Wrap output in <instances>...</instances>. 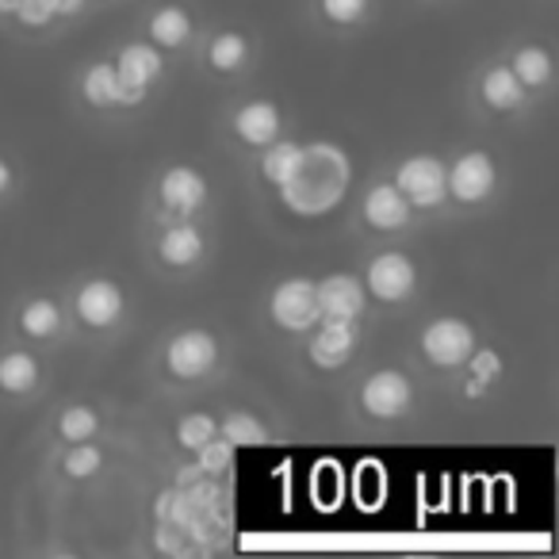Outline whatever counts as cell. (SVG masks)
I'll list each match as a JSON object with an SVG mask.
<instances>
[{"instance_id":"cell-1","label":"cell","mask_w":559,"mask_h":559,"mask_svg":"<svg viewBox=\"0 0 559 559\" xmlns=\"http://www.w3.org/2000/svg\"><path fill=\"white\" fill-rule=\"evenodd\" d=\"M345 188H349V157L330 142H319V146H304L296 173L280 185V192L299 215H326L330 207H337Z\"/></svg>"},{"instance_id":"cell-2","label":"cell","mask_w":559,"mask_h":559,"mask_svg":"<svg viewBox=\"0 0 559 559\" xmlns=\"http://www.w3.org/2000/svg\"><path fill=\"white\" fill-rule=\"evenodd\" d=\"M395 188L406 195V203H414V207H433V203H441L444 192H449L441 162H433V157H411V162L399 169Z\"/></svg>"},{"instance_id":"cell-3","label":"cell","mask_w":559,"mask_h":559,"mask_svg":"<svg viewBox=\"0 0 559 559\" xmlns=\"http://www.w3.org/2000/svg\"><path fill=\"white\" fill-rule=\"evenodd\" d=\"M421 349H426V357L433 360V365H464L467 357H472L475 349V334L467 322L460 319H441L433 322V326L426 330V337H421Z\"/></svg>"},{"instance_id":"cell-4","label":"cell","mask_w":559,"mask_h":559,"mask_svg":"<svg viewBox=\"0 0 559 559\" xmlns=\"http://www.w3.org/2000/svg\"><path fill=\"white\" fill-rule=\"evenodd\" d=\"M314 307L326 322H353L365 307V288L353 276H326L314 288Z\"/></svg>"},{"instance_id":"cell-5","label":"cell","mask_w":559,"mask_h":559,"mask_svg":"<svg viewBox=\"0 0 559 559\" xmlns=\"http://www.w3.org/2000/svg\"><path fill=\"white\" fill-rule=\"evenodd\" d=\"M272 319L284 330H307L319 319V307H314V284L311 280H288L280 284L276 296H272Z\"/></svg>"},{"instance_id":"cell-6","label":"cell","mask_w":559,"mask_h":559,"mask_svg":"<svg viewBox=\"0 0 559 559\" xmlns=\"http://www.w3.org/2000/svg\"><path fill=\"white\" fill-rule=\"evenodd\" d=\"M218 357V345L211 334H203V330H188V334L173 337L169 353H165V360H169V368L180 376V380H195V376H203L211 365H215Z\"/></svg>"},{"instance_id":"cell-7","label":"cell","mask_w":559,"mask_h":559,"mask_svg":"<svg viewBox=\"0 0 559 559\" xmlns=\"http://www.w3.org/2000/svg\"><path fill=\"white\" fill-rule=\"evenodd\" d=\"M368 288H372L376 299H388V304H399L414 292V264L406 261L403 253H383L368 264Z\"/></svg>"},{"instance_id":"cell-8","label":"cell","mask_w":559,"mask_h":559,"mask_svg":"<svg viewBox=\"0 0 559 559\" xmlns=\"http://www.w3.org/2000/svg\"><path fill=\"white\" fill-rule=\"evenodd\" d=\"M444 185L464 203L483 200V195L495 188V162H490L487 154H464L452 165V173H444Z\"/></svg>"},{"instance_id":"cell-9","label":"cell","mask_w":559,"mask_h":559,"mask_svg":"<svg viewBox=\"0 0 559 559\" xmlns=\"http://www.w3.org/2000/svg\"><path fill=\"white\" fill-rule=\"evenodd\" d=\"M411 380L399 372H376L372 380L365 383V406L368 414H376V418H399V414L411 406Z\"/></svg>"},{"instance_id":"cell-10","label":"cell","mask_w":559,"mask_h":559,"mask_svg":"<svg viewBox=\"0 0 559 559\" xmlns=\"http://www.w3.org/2000/svg\"><path fill=\"white\" fill-rule=\"evenodd\" d=\"M78 314L88 326H111L123 314V292L111 280H93L78 296Z\"/></svg>"},{"instance_id":"cell-11","label":"cell","mask_w":559,"mask_h":559,"mask_svg":"<svg viewBox=\"0 0 559 559\" xmlns=\"http://www.w3.org/2000/svg\"><path fill=\"white\" fill-rule=\"evenodd\" d=\"M85 96L96 104V108H116V104H139L142 93L139 88H127L119 81L116 66H93L85 73Z\"/></svg>"},{"instance_id":"cell-12","label":"cell","mask_w":559,"mask_h":559,"mask_svg":"<svg viewBox=\"0 0 559 559\" xmlns=\"http://www.w3.org/2000/svg\"><path fill=\"white\" fill-rule=\"evenodd\" d=\"M234 131H238L241 142H249V146H269V142L276 139V131H280L276 104H269V100L246 104V108L238 111V119H234Z\"/></svg>"},{"instance_id":"cell-13","label":"cell","mask_w":559,"mask_h":559,"mask_svg":"<svg viewBox=\"0 0 559 559\" xmlns=\"http://www.w3.org/2000/svg\"><path fill=\"white\" fill-rule=\"evenodd\" d=\"M406 215H411V203H406V195L399 192L395 185H380V188L368 192L365 218L372 226H380V230H395V226L406 223Z\"/></svg>"},{"instance_id":"cell-14","label":"cell","mask_w":559,"mask_h":559,"mask_svg":"<svg viewBox=\"0 0 559 559\" xmlns=\"http://www.w3.org/2000/svg\"><path fill=\"white\" fill-rule=\"evenodd\" d=\"M349 353H353L349 322H326V319H322V330L314 334V345H311L314 365L337 368V365H345V360H349Z\"/></svg>"},{"instance_id":"cell-15","label":"cell","mask_w":559,"mask_h":559,"mask_svg":"<svg viewBox=\"0 0 559 559\" xmlns=\"http://www.w3.org/2000/svg\"><path fill=\"white\" fill-rule=\"evenodd\" d=\"M203 195H207V188H203L200 173L185 169V165H177V169L165 173V180H162V200L169 203L173 211H192V207H200Z\"/></svg>"},{"instance_id":"cell-16","label":"cell","mask_w":559,"mask_h":559,"mask_svg":"<svg viewBox=\"0 0 559 559\" xmlns=\"http://www.w3.org/2000/svg\"><path fill=\"white\" fill-rule=\"evenodd\" d=\"M116 73H119V81H123L127 88H139V93H146L150 81L162 73V58H157L154 47H127L123 55H119Z\"/></svg>"},{"instance_id":"cell-17","label":"cell","mask_w":559,"mask_h":559,"mask_svg":"<svg viewBox=\"0 0 559 559\" xmlns=\"http://www.w3.org/2000/svg\"><path fill=\"white\" fill-rule=\"evenodd\" d=\"M521 93H525V85H521L518 73L506 70V66H498V70H490L487 78H483V100H487L490 108H498V111L518 108Z\"/></svg>"},{"instance_id":"cell-18","label":"cell","mask_w":559,"mask_h":559,"mask_svg":"<svg viewBox=\"0 0 559 559\" xmlns=\"http://www.w3.org/2000/svg\"><path fill=\"white\" fill-rule=\"evenodd\" d=\"M203 241L200 234H195V226H169V230L162 234V257L169 264H192L195 257H200Z\"/></svg>"},{"instance_id":"cell-19","label":"cell","mask_w":559,"mask_h":559,"mask_svg":"<svg viewBox=\"0 0 559 559\" xmlns=\"http://www.w3.org/2000/svg\"><path fill=\"white\" fill-rule=\"evenodd\" d=\"M39 380V365L32 353H9L0 360V388L4 391H32Z\"/></svg>"},{"instance_id":"cell-20","label":"cell","mask_w":559,"mask_h":559,"mask_svg":"<svg viewBox=\"0 0 559 559\" xmlns=\"http://www.w3.org/2000/svg\"><path fill=\"white\" fill-rule=\"evenodd\" d=\"M188 32H192V24H188L185 9H162L154 16V24H150V39L157 47H180L188 39Z\"/></svg>"},{"instance_id":"cell-21","label":"cell","mask_w":559,"mask_h":559,"mask_svg":"<svg viewBox=\"0 0 559 559\" xmlns=\"http://www.w3.org/2000/svg\"><path fill=\"white\" fill-rule=\"evenodd\" d=\"M299 154H304V146H296V142H276V139H272L269 154H264V165H261L264 177H269L272 185H284V180L296 173Z\"/></svg>"},{"instance_id":"cell-22","label":"cell","mask_w":559,"mask_h":559,"mask_svg":"<svg viewBox=\"0 0 559 559\" xmlns=\"http://www.w3.org/2000/svg\"><path fill=\"white\" fill-rule=\"evenodd\" d=\"M513 73H518V81L521 85H544V81L551 78V58L544 55L540 47H525L518 58H513V66H510Z\"/></svg>"},{"instance_id":"cell-23","label":"cell","mask_w":559,"mask_h":559,"mask_svg":"<svg viewBox=\"0 0 559 559\" xmlns=\"http://www.w3.org/2000/svg\"><path fill=\"white\" fill-rule=\"evenodd\" d=\"M96 426H100V418H96V411H88V406H70V411L62 414V421H58V429H62L66 441H88V437L96 433Z\"/></svg>"},{"instance_id":"cell-24","label":"cell","mask_w":559,"mask_h":559,"mask_svg":"<svg viewBox=\"0 0 559 559\" xmlns=\"http://www.w3.org/2000/svg\"><path fill=\"white\" fill-rule=\"evenodd\" d=\"M58 322H62V314H58V307L50 304V299H35V304H27V311H24V330H27L32 337L55 334Z\"/></svg>"},{"instance_id":"cell-25","label":"cell","mask_w":559,"mask_h":559,"mask_svg":"<svg viewBox=\"0 0 559 559\" xmlns=\"http://www.w3.org/2000/svg\"><path fill=\"white\" fill-rule=\"evenodd\" d=\"M195 452H200V464H195V467H200V472H207V475H218V472H226V467L234 464V444L226 441V437H218V433L211 437L207 444H200Z\"/></svg>"},{"instance_id":"cell-26","label":"cell","mask_w":559,"mask_h":559,"mask_svg":"<svg viewBox=\"0 0 559 559\" xmlns=\"http://www.w3.org/2000/svg\"><path fill=\"white\" fill-rule=\"evenodd\" d=\"M223 437L230 444H261L264 426L253 418V414H230V418L223 421Z\"/></svg>"},{"instance_id":"cell-27","label":"cell","mask_w":559,"mask_h":559,"mask_svg":"<svg viewBox=\"0 0 559 559\" xmlns=\"http://www.w3.org/2000/svg\"><path fill=\"white\" fill-rule=\"evenodd\" d=\"M215 433H218V426H215V418H207V414H188V418L177 426V441L185 444V449H200V444H207Z\"/></svg>"},{"instance_id":"cell-28","label":"cell","mask_w":559,"mask_h":559,"mask_svg":"<svg viewBox=\"0 0 559 559\" xmlns=\"http://www.w3.org/2000/svg\"><path fill=\"white\" fill-rule=\"evenodd\" d=\"M246 62V39L241 35H218L211 43V66L215 70H234V66Z\"/></svg>"},{"instance_id":"cell-29","label":"cell","mask_w":559,"mask_h":559,"mask_svg":"<svg viewBox=\"0 0 559 559\" xmlns=\"http://www.w3.org/2000/svg\"><path fill=\"white\" fill-rule=\"evenodd\" d=\"M96 467H100V449H93V444H85V441H78V449L66 456V472H70L73 479H85Z\"/></svg>"},{"instance_id":"cell-30","label":"cell","mask_w":559,"mask_h":559,"mask_svg":"<svg viewBox=\"0 0 559 559\" xmlns=\"http://www.w3.org/2000/svg\"><path fill=\"white\" fill-rule=\"evenodd\" d=\"M322 9H326V16L334 24H357L365 16L368 0H322Z\"/></svg>"},{"instance_id":"cell-31","label":"cell","mask_w":559,"mask_h":559,"mask_svg":"<svg viewBox=\"0 0 559 559\" xmlns=\"http://www.w3.org/2000/svg\"><path fill=\"white\" fill-rule=\"evenodd\" d=\"M12 12H16L27 27H43L50 16H55V4H50V0H16V9Z\"/></svg>"},{"instance_id":"cell-32","label":"cell","mask_w":559,"mask_h":559,"mask_svg":"<svg viewBox=\"0 0 559 559\" xmlns=\"http://www.w3.org/2000/svg\"><path fill=\"white\" fill-rule=\"evenodd\" d=\"M467 360H472V376L479 383H490L498 372H502V360H498V353H490V349H483V353L472 349V357H467Z\"/></svg>"},{"instance_id":"cell-33","label":"cell","mask_w":559,"mask_h":559,"mask_svg":"<svg viewBox=\"0 0 559 559\" xmlns=\"http://www.w3.org/2000/svg\"><path fill=\"white\" fill-rule=\"evenodd\" d=\"M50 4H55V16L58 12H78L81 9V0H50Z\"/></svg>"},{"instance_id":"cell-34","label":"cell","mask_w":559,"mask_h":559,"mask_svg":"<svg viewBox=\"0 0 559 559\" xmlns=\"http://www.w3.org/2000/svg\"><path fill=\"white\" fill-rule=\"evenodd\" d=\"M9 180H12V173H9V165L0 162V192H4V188H9Z\"/></svg>"},{"instance_id":"cell-35","label":"cell","mask_w":559,"mask_h":559,"mask_svg":"<svg viewBox=\"0 0 559 559\" xmlns=\"http://www.w3.org/2000/svg\"><path fill=\"white\" fill-rule=\"evenodd\" d=\"M467 395H472V399H475V395H483V383H479V380L467 383Z\"/></svg>"},{"instance_id":"cell-36","label":"cell","mask_w":559,"mask_h":559,"mask_svg":"<svg viewBox=\"0 0 559 559\" xmlns=\"http://www.w3.org/2000/svg\"><path fill=\"white\" fill-rule=\"evenodd\" d=\"M9 9H16V0H0V12H9Z\"/></svg>"}]
</instances>
